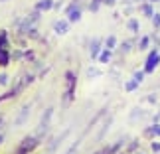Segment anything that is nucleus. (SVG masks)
Returning a JSON list of instances; mask_svg holds the SVG:
<instances>
[{
	"mask_svg": "<svg viewBox=\"0 0 160 154\" xmlns=\"http://www.w3.org/2000/svg\"><path fill=\"white\" fill-rule=\"evenodd\" d=\"M158 65H160V52L156 47H152L148 52V55H146V61H144V73H152Z\"/></svg>",
	"mask_w": 160,
	"mask_h": 154,
	"instance_id": "1",
	"label": "nucleus"
},
{
	"mask_svg": "<svg viewBox=\"0 0 160 154\" xmlns=\"http://www.w3.org/2000/svg\"><path fill=\"white\" fill-rule=\"evenodd\" d=\"M65 79H67V89H65V97H63V101H65V103H71L73 95H75V85H77V77H75V73L67 71V73H65Z\"/></svg>",
	"mask_w": 160,
	"mask_h": 154,
	"instance_id": "2",
	"label": "nucleus"
},
{
	"mask_svg": "<svg viewBox=\"0 0 160 154\" xmlns=\"http://www.w3.org/2000/svg\"><path fill=\"white\" fill-rule=\"evenodd\" d=\"M101 50H103V40H99V38L91 40V46H89L91 57H93V59H97V57H99V53H101Z\"/></svg>",
	"mask_w": 160,
	"mask_h": 154,
	"instance_id": "3",
	"label": "nucleus"
},
{
	"mask_svg": "<svg viewBox=\"0 0 160 154\" xmlns=\"http://www.w3.org/2000/svg\"><path fill=\"white\" fill-rule=\"evenodd\" d=\"M36 144H38V138H36V137H28V138H24V142H22V146H20V154H26L28 150H32Z\"/></svg>",
	"mask_w": 160,
	"mask_h": 154,
	"instance_id": "4",
	"label": "nucleus"
},
{
	"mask_svg": "<svg viewBox=\"0 0 160 154\" xmlns=\"http://www.w3.org/2000/svg\"><path fill=\"white\" fill-rule=\"evenodd\" d=\"M53 32L59 34V36L67 34V32H69V22H67V20H58L53 24Z\"/></svg>",
	"mask_w": 160,
	"mask_h": 154,
	"instance_id": "5",
	"label": "nucleus"
},
{
	"mask_svg": "<svg viewBox=\"0 0 160 154\" xmlns=\"http://www.w3.org/2000/svg\"><path fill=\"white\" fill-rule=\"evenodd\" d=\"M140 12H142V14L150 20V18L154 16V4H150V2H142V4H140Z\"/></svg>",
	"mask_w": 160,
	"mask_h": 154,
	"instance_id": "6",
	"label": "nucleus"
},
{
	"mask_svg": "<svg viewBox=\"0 0 160 154\" xmlns=\"http://www.w3.org/2000/svg\"><path fill=\"white\" fill-rule=\"evenodd\" d=\"M53 0H40L38 4H36V10H40V12H48V10H52L53 8Z\"/></svg>",
	"mask_w": 160,
	"mask_h": 154,
	"instance_id": "7",
	"label": "nucleus"
},
{
	"mask_svg": "<svg viewBox=\"0 0 160 154\" xmlns=\"http://www.w3.org/2000/svg\"><path fill=\"white\" fill-rule=\"evenodd\" d=\"M111 57H113V50H107V47H103V50H101V53H99V57H97V59H99L101 63H109V61H111Z\"/></svg>",
	"mask_w": 160,
	"mask_h": 154,
	"instance_id": "8",
	"label": "nucleus"
},
{
	"mask_svg": "<svg viewBox=\"0 0 160 154\" xmlns=\"http://www.w3.org/2000/svg\"><path fill=\"white\" fill-rule=\"evenodd\" d=\"M117 46H119V40L115 38V36H109V38L103 42V47H107V50H117Z\"/></svg>",
	"mask_w": 160,
	"mask_h": 154,
	"instance_id": "9",
	"label": "nucleus"
},
{
	"mask_svg": "<svg viewBox=\"0 0 160 154\" xmlns=\"http://www.w3.org/2000/svg\"><path fill=\"white\" fill-rule=\"evenodd\" d=\"M8 61H10V50H8V47H2V50H0V65L6 67Z\"/></svg>",
	"mask_w": 160,
	"mask_h": 154,
	"instance_id": "10",
	"label": "nucleus"
},
{
	"mask_svg": "<svg viewBox=\"0 0 160 154\" xmlns=\"http://www.w3.org/2000/svg\"><path fill=\"white\" fill-rule=\"evenodd\" d=\"M127 28L131 30L132 34H138V30H140V24H138V20H137V18H128V22H127Z\"/></svg>",
	"mask_w": 160,
	"mask_h": 154,
	"instance_id": "11",
	"label": "nucleus"
},
{
	"mask_svg": "<svg viewBox=\"0 0 160 154\" xmlns=\"http://www.w3.org/2000/svg\"><path fill=\"white\" fill-rule=\"evenodd\" d=\"M150 40H152V36H142V38L138 40V46H137V50H148V46H150Z\"/></svg>",
	"mask_w": 160,
	"mask_h": 154,
	"instance_id": "12",
	"label": "nucleus"
},
{
	"mask_svg": "<svg viewBox=\"0 0 160 154\" xmlns=\"http://www.w3.org/2000/svg\"><path fill=\"white\" fill-rule=\"evenodd\" d=\"M28 115H30V105H26V107L22 109V113L18 115V119H16V125H22V122L28 119Z\"/></svg>",
	"mask_w": 160,
	"mask_h": 154,
	"instance_id": "13",
	"label": "nucleus"
},
{
	"mask_svg": "<svg viewBox=\"0 0 160 154\" xmlns=\"http://www.w3.org/2000/svg\"><path fill=\"white\" fill-rule=\"evenodd\" d=\"M132 47H134V40H127V42H122V44H121L122 53H131Z\"/></svg>",
	"mask_w": 160,
	"mask_h": 154,
	"instance_id": "14",
	"label": "nucleus"
},
{
	"mask_svg": "<svg viewBox=\"0 0 160 154\" xmlns=\"http://www.w3.org/2000/svg\"><path fill=\"white\" fill-rule=\"evenodd\" d=\"M101 4H103V0H89L87 8H89V12H97L101 8Z\"/></svg>",
	"mask_w": 160,
	"mask_h": 154,
	"instance_id": "15",
	"label": "nucleus"
},
{
	"mask_svg": "<svg viewBox=\"0 0 160 154\" xmlns=\"http://www.w3.org/2000/svg\"><path fill=\"white\" fill-rule=\"evenodd\" d=\"M144 75H146V73H144V69H142V71H134V75H132V79H134V81H137V83L140 85V83L144 81Z\"/></svg>",
	"mask_w": 160,
	"mask_h": 154,
	"instance_id": "16",
	"label": "nucleus"
},
{
	"mask_svg": "<svg viewBox=\"0 0 160 154\" xmlns=\"http://www.w3.org/2000/svg\"><path fill=\"white\" fill-rule=\"evenodd\" d=\"M137 87H138V83L134 81V79H131V81H127V83H125V89L128 91V93H131V91H134Z\"/></svg>",
	"mask_w": 160,
	"mask_h": 154,
	"instance_id": "17",
	"label": "nucleus"
},
{
	"mask_svg": "<svg viewBox=\"0 0 160 154\" xmlns=\"http://www.w3.org/2000/svg\"><path fill=\"white\" fill-rule=\"evenodd\" d=\"M150 22H152L154 28H160V12H154V16L150 18Z\"/></svg>",
	"mask_w": 160,
	"mask_h": 154,
	"instance_id": "18",
	"label": "nucleus"
},
{
	"mask_svg": "<svg viewBox=\"0 0 160 154\" xmlns=\"http://www.w3.org/2000/svg\"><path fill=\"white\" fill-rule=\"evenodd\" d=\"M8 83V75L6 73H0V85H6Z\"/></svg>",
	"mask_w": 160,
	"mask_h": 154,
	"instance_id": "19",
	"label": "nucleus"
},
{
	"mask_svg": "<svg viewBox=\"0 0 160 154\" xmlns=\"http://www.w3.org/2000/svg\"><path fill=\"white\" fill-rule=\"evenodd\" d=\"M150 148L154 150V152H160V142H156V140H154V142H150Z\"/></svg>",
	"mask_w": 160,
	"mask_h": 154,
	"instance_id": "20",
	"label": "nucleus"
},
{
	"mask_svg": "<svg viewBox=\"0 0 160 154\" xmlns=\"http://www.w3.org/2000/svg\"><path fill=\"white\" fill-rule=\"evenodd\" d=\"M103 4H105V6H115L117 0H103Z\"/></svg>",
	"mask_w": 160,
	"mask_h": 154,
	"instance_id": "21",
	"label": "nucleus"
},
{
	"mask_svg": "<svg viewBox=\"0 0 160 154\" xmlns=\"http://www.w3.org/2000/svg\"><path fill=\"white\" fill-rule=\"evenodd\" d=\"M75 148H77V144H73V146H71V148H69V150H67L65 154H73V152H75Z\"/></svg>",
	"mask_w": 160,
	"mask_h": 154,
	"instance_id": "22",
	"label": "nucleus"
},
{
	"mask_svg": "<svg viewBox=\"0 0 160 154\" xmlns=\"http://www.w3.org/2000/svg\"><path fill=\"white\" fill-rule=\"evenodd\" d=\"M148 2H150V4H156V2H160V0H148Z\"/></svg>",
	"mask_w": 160,
	"mask_h": 154,
	"instance_id": "23",
	"label": "nucleus"
},
{
	"mask_svg": "<svg viewBox=\"0 0 160 154\" xmlns=\"http://www.w3.org/2000/svg\"><path fill=\"white\" fill-rule=\"evenodd\" d=\"M2 138H4V134H0V142H2Z\"/></svg>",
	"mask_w": 160,
	"mask_h": 154,
	"instance_id": "24",
	"label": "nucleus"
},
{
	"mask_svg": "<svg viewBox=\"0 0 160 154\" xmlns=\"http://www.w3.org/2000/svg\"><path fill=\"white\" fill-rule=\"evenodd\" d=\"M0 2H6V0H0Z\"/></svg>",
	"mask_w": 160,
	"mask_h": 154,
	"instance_id": "25",
	"label": "nucleus"
}]
</instances>
